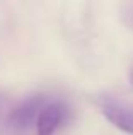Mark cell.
Listing matches in <instances>:
<instances>
[{"mask_svg":"<svg viewBox=\"0 0 133 135\" xmlns=\"http://www.w3.org/2000/svg\"><path fill=\"white\" fill-rule=\"evenodd\" d=\"M44 104H46V96L43 94H34L24 99L3 120L0 127V135H22L33 125L34 120H38V115Z\"/></svg>","mask_w":133,"mask_h":135,"instance_id":"cell-1","label":"cell"},{"mask_svg":"<svg viewBox=\"0 0 133 135\" xmlns=\"http://www.w3.org/2000/svg\"><path fill=\"white\" fill-rule=\"evenodd\" d=\"M97 106L108 122H111L121 132L133 135V103L113 94H99Z\"/></svg>","mask_w":133,"mask_h":135,"instance_id":"cell-2","label":"cell"},{"mask_svg":"<svg viewBox=\"0 0 133 135\" xmlns=\"http://www.w3.org/2000/svg\"><path fill=\"white\" fill-rule=\"evenodd\" d=\"M68 118V106L63 101H50L43 106L36 120L38 133L53 135Z\"/></svg>","mask_w":133,"mask_h":135,"instance_id":"cell-3","label":"cell"},{"mask_svg":"<svg viewBox=\"0 0 133 135\" xmlns=\"http://www.w3.org/2000/svg\"><path fill=\"white\" fill-rule=\"evenodd\" d=\"M121 17H123V22L126 24L130 29H133V3H128V5L123 7Z\"/></svg>","mask_w":133,"mask_h":135,"instance_id":"cell-4","label":"cell"},{"mask_svg":"<svg viewBox=\"0 0 133 135\" xmlns=\"http://www.w3.org/2000/svg\"><path fill=\"white\" fill-rule=\"evenodd\" d=\"M7 108H9V98H7L3 92H0V120L3 118Z\"/></svg>","mask_w":133,"mask_h":135,"instance_id":"cell-5","label":"cell"},{"mask_svg":"<svg viewBox=\"0 0 133 135\" xmlns=\"http://www.w3.org/2000/svg\"><path fill=\"white\" fill-rule=\"evenodd\" d=\"M128 79H130V84L133 86V65H131V69H130V75H128Z\"/></svg>","mask_w":133,"mask_h":135,"instance_id":"cell-6","label":"cell"}]
</instances>
